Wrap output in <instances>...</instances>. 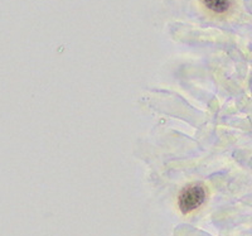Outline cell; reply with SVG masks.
<instances>
[{
	"label": "cell",
	"instance_id": "obj_1",
	"mask_svg": "<svg viewBox=\"0 0 252 236\" xmlns=\"http://www.w3.org/2000/svg\"><path fill=\"white\" fill-rule=\"evenodd\" d=\"M206 200V190L201 184H190L179 195L178 204L183 213H189L198 208Z\"/></svg>",
	"mask_w": 252,
	"mask_h": 236
},
{
	"label": "cell",
	"instance_id": "obj_2",
	"mask_svg": "<svg viewBox=\"0 0 252 236\" xmlns=\"http://www.w3.org/2000/svg\"><path fill=\"white\" fill-rule=\"evenodd\" d=\"M204 5L215 13H224L229 8V0H202Z\"/></svg>",
	"mask_w": 252,
	"mask_h": 236
}]
</instances>
